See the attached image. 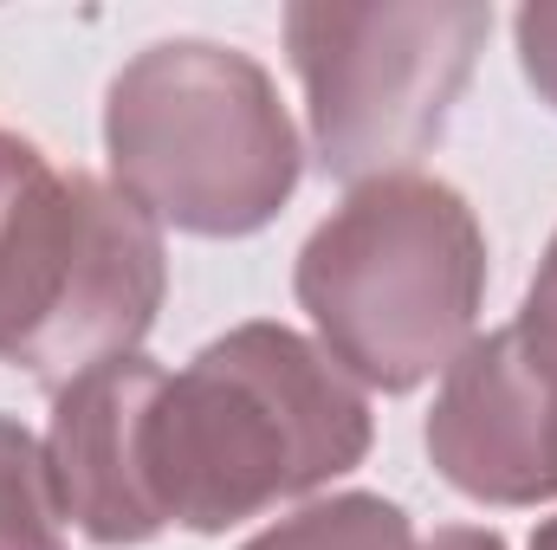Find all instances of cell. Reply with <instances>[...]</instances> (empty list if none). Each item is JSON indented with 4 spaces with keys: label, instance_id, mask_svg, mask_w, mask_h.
I'll list each match as a JSON object with an SVG mask.
<instances>
[{
    "label": "cell",
    "instance_id": "obj_1",
    "mask_svg": "<svg viewBox=\"0 0 557 550\" xmlns=\"http://www.w3.org/2000/svg\"><path fill=\"white\" fill-rule=\"evenodd\" d=\"M376 421L363 389L298 330L234 324L149 402V499L162 525L234 532L363 466Z\"/></svg>",
    "mask_w": 557,
    "mask_h": 550
},
{
    "label": "cell",
    "instance_id": "obj_2",
    "mask_svg": "<svg viewBox=\"0 0 557 550\" xmlns=\"http://www.w3.org/2000/svg\"><path fill=\"white\" fill-rule=\"evenodd\" d=\"M292 291L350 383L409 396L480 337L486 227L441 175H376L311 227Z\"/></svg>",
    "mask_w": 557,
    "mask_h": 550
},
{
    "label": "cell",
    "instance_id": "obj_3",
    "mask_svg": "<svg viewBox=\"0 0 557 550\" xmlns=\"http://www.w3.org/2000/svg\"><path fill=\"white\" fill-rule=\"evenodd\" d=\"M111 188L156 227L247 240L298 195L305 142L273 72L221 39H156L104 91Z\"/></svg>",
    "mask_w": 557,
    "mask_h": 550
},
{
    "label": "cell",
    "instance_id": "obj_4",
    "mask_svg": "<svg viewBox=\"0 0 557 550\" xmlns=\"http://www.w3.org/2000/svg\"><path fill=\"white\" fill-rule=\"evenodd\" d=\"M493 33L480 0H298L285 7V52L305 85L311 155L337 182L403 175L428 155Z\"/></svg>",
    "mask_w": 557,
    "mask_h": 550
},
{
    "label": "cell",
    "instance_id": "obj_5",
    "mask_svg": "<svg viewBox=\"0 0 557 550\" xmlns=\"http://www.w3.org/2000/svg\"><path fill=\"white\" fill-rule=\"evenodd\" d=\"M124 304V201L0 124V363L33 383Z\"/></svg>",
    "mask_w": 557,
    "mask_h": 550
},
{
    "label": "cell",
    "instance_id": "obj_6",
    "mask_svg": "<svg viewBox=\"0 0 557 550\" xmlns=\"http://www.w3.org/2000/svg\"><path fill=\"white\" fill-rule=\"evenodd\" d=\"M434 473L480 505L557 499V357L519 324L473 337L428 409Z\"/></svg>",
    "mask_w": 557,
    "mask_h": 550
},
{
    "label": "cell",
    "instance_id": "obj_7",
    "mask_svg": "<svg viewBox=\"0 0 557 550\" xmlns=\"http://www.w3.org/2000/svg\"><path fill=\"white\" fill-rule=\"evenodd\" d=\"M162 376L169 370L137 350L52 389L46 473L65 525H78L104 550H131L169 532L149 499V402Z\"/></svg>",
    "mask_w": 557,
    "mask_h": 550
},
{
    "label": "cell",
    "instance_id": "obj_8",
    "mask_svg": "<svg viewBox=\"0 0 557 550\" xmlns=\"http://www.w3.org/2000/svg\"><path fill=\"white\" fill-rule=\"evenodd\" d=\"M240 550H421V545L409 512L396 499H383V492H331V499H311L292 518L267 525Z\"/></svg>",
    "mask_w": 557,
    "mask_h": 550
},
{
    "label": "cell",
    "instance_id": "obj_9",
    "mask_svg": "<svg viewBox=\"0 0 557 550\" xmlns=\"http://www.w3.org/2000/svg\"><path fill=\"white\" fill-rule=\"evenodd\" d=\"M0 550H65V512L46 473V440L0 414Z\"/></svg>",
    "mask_w": 557,
    "mask_h": 550
},
{
    "label": "cell",
    "instance_id": "obj_10",
    "mask_svg": "<svg viewBox=\"0 0 557 550\" xmlns=\"http://www.w3.org/2000/svg\"><path fill=\"white\" fill-rule=\"evenodd\" d=\"M512 39H519L525 85L557 111V7H519L512 13Z\"/></svg>",
    "mask_w": 557,
    "mask_h": 550
},
{
    "label": "cell",
    "instance_id": "obj_11",
    "mask_svg": "<svg viewBox=\"0 0 557 550\" xmlns=\"http://www.w3.org/2000/svg\"><path fill=\"white\" fill-rule=\"evenodd\" d=\"M512 324H519L539 350L557 357V234H552V247H545V266L532 278V291H525V311H519Z\"/></svg>",
    "mask_w": 557,
    "mask_h": 550
},
{
    "label": "cell",
    "instance_id": "obj_12",
    "mask_svg": "<svg viewBox=\"0 0 557 550\" xmlns=\"http://www.w3.org/2000/svg\"><path fill=\"white\" fill-rule=\"evenodd\" d=\"M421 550H506V538L486 532V525H441Z\"/></svg>",
    "mask_w": 557,
    "mask_h": 550
},
{
    "label": "cell",
    "instance_id": "obj_13",
    "mask_svg": "<svg viewBox=\"0 0 557 550\" xmlns=\"http://www.w3.org/2000/svg\"><path fill=\"white\" fill-rule=\"evenodd\" d=\"M525 550H557V518H545V525L532 532V545H525Z\"/></svg>",
    "mask_w": 557,
    "mask_h": 550
}]
</instances>
